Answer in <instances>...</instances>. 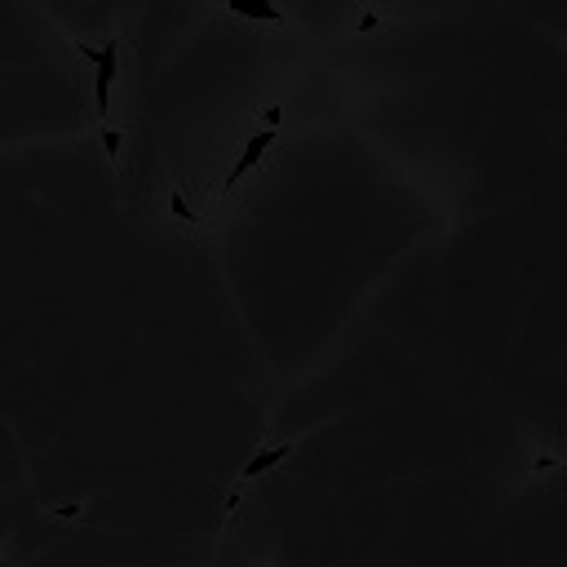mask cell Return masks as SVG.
<instances>
[{
	"mask_svg": "<svg viewBox=\"0 0 567 567\" xmlns=\"http://www.w3.org/2000/svg\"><path fill=\"white\" fill-rule=\"evenodd\" d=\"M76 54L94 67V107H98V116H107L111 111V85H116V76H120V40L111 36L107 45L76 40Z\"/></svg>",
	"mask_w": 567,
	"mask_h": 567,
	"instance_id": "obj_1",
	"label": "cell"
},
{
	"mask_svg": "<svg viewBox=\"0 0 567 567\" xmlns=\"http://www.w3.org/2000/svg\"><path fill=\"white\" fill-rule=\"evenodd\" d=\"M275 142H280V129H262V133H253V138H249V147L240 151V160H235V164H231V173H226V178H222V195H231L235 187H240V182L249 178V173L257 169V164H262V156L275 147Z\"/></svg>",
	"mask_w": 567,
	"mask_h": 567,
	"instance_id": "obj_2",
	"label": "cell"
},
{
	"mask_svg": "<svg viewBox=\"0 0 567 567\" xmlns=\"http://www.w3.org/2000/svg\"><path fill=\"white\" fill-rule=\"evenodd\" d=\"M226 9H231L235 18H249V23H275V27H284V9L275 5V0H226Z\"/></svg>",
	"mask_w": 567,
	"mask_h": 567,
	"instance_id": "obj_3",
	"label": "cell"
},
{
	"mask_svg": "<svg viewBox=\"0 0 567 567\" xmlns=\"http://www.w3.org/2000/svg\"><path fill=\"white\" fill-rule=\"evenodd\" d=\"M288 452H293V443H271V448H262L257 452V457L249 461V466L240 470V483H253V479H262V474H271L275 466H280V461H288Z\"/></svg>",
	"mask_w": 567,
	"mask_h": 567,
	"instance_id": "obj_4",
	"label": "cell"
},
{
	"mask_svg": "<svg viewBox=\"0 0 567 567\" xmlns=\"http://www.w3.org/2000/svg\"><path fill=\"white\" fill-rule=\"evenodd\" d=\"M169 209L178 213L182 222H200V213H191V204H187V195H182V191H173V195H169Z\"/></svg>",
	"mask_w": 567,
	"mask_h": 567,
	"instance_id": "obj_5",
	"label": "cell"
},
{
	"mask_svg": "<svg viewBox=\"0 0 567 567\" xmlns=\"http://www.w3.org/2000/svg\"><path fill=\"white\" fill-rule=\"evenodd\" d=\"M120 129H102V147H107V160H120Z\"/></svg>",
	"mask_w": 567,
	"mask_h": 567,
	"instance_id": "obj_6",
	"label": "cell"
},
{
	"mask_svg": "<svg viewBox=\"0 0 567 567\" xmlns=\"http://www.w3.org/2000/svg\"><path fill=\"white\" fill-rule=\"evenodd\" d=\"M80 514H85V505H54V519H80Z\"/></svg>",
	"mask_w": 567,
	"mask_h": 567,
	"instance_id": "obj_7",
	"label": "cell"
},
{
	"mask_svg": "<svg viewBox=\"0 0 567 567\" xmlns=\"http://www.w3.org/2000/svg\"><path fill=\"white\" fill-rule=\"evenodd\" d=\"M262 125H266V129H280V125H284V111H280V107H266V111H262Z\"/></svg>",
	"mask_w": 567,
	"mask_h": 567,
	"instance_id": "obj_8",
	"label": "cell"
},
{
	"mask_svg": "<svg viewBox=\"0 0 567 567\" xmlns=\"http://www.w3.org/2000/svg\"><path fill=\"white\" fill-rule=\"evenodd\" d=\"M377 27H381V14H364V18H359V36H364V32H377Z\"/></svg>",
	"mask_w": 567,
	"mask_h": 567,
	"instance_id": "obj_9",
	"label": "cell"
},
{
	"mask_svg": "<svg viewBox=\"0 0 567 567\" xmlns=\"http://www.w3.org/2000/svg\"><path fill=\"white\" fill-rule=\"evenodd\" d=\"M554 466H559V457H550V452H541V457H536V470H554Z\"/></svg>",
	"mask_w": 567,
	"mask_h": 567,
	"instance_id": "obj_10",
	"label": "cell"
},
{
	"mask_svg": "<svg viewBox=\"0 0 567 567\" xmlns=\"http://www.w3.org/2000/svg\"><path fill=\"white\" fill-rule=\"evenodd\" d=\"M0 567H5V550H0Z\"/></svg>",
	"mask_w": 567,
	"mask_h": 567,
	"instance_id": "obj_11",
	"label": "cell"
}]
</instances>
